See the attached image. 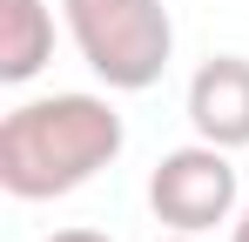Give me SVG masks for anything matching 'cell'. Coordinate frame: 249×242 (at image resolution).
I'll list each match as a JSON object with an SVG mask.
<instances>
[{"label":"cell","instance_id":"1","mask_svg":"<svg viewBox=\"0 0 249 242\" xmlns=\"http://www.w3.org/2000/svg\"><path fill=\"white\" fill-rule=\"evenodd\" d=\"M128 128L101 94H41L0 121V189L14 202H54L115 168Z\"/></svg>","mask_w":249,"mask_h":242},{"label":"cell","instance_id":"2","mask_svg":"<svg viewBox=\"0 0 249 242\" xmlns=\"http://www.w3.org/2000/svg\"><path fill=\"white\" fill-rule=\"evenodd\" d=\"M61 20L94 81H108L115 94L155 87L175 54V20L162 0H61Z\"/></svg>","mask_w":249,"mask_h":242},{"label":"cell","instance_id":"6","mask_svg":"<svg viewBox=\"0 0 249 242\" xmlns=\"http://www.w3.org/2000/svg\"><path fill=\"white\" fill-rule=\"evenodd\" d=\"M47 242H115V236H101V229H54Z\"/></svg>","mask_w":249,"mask_h":242},{"label":"cell","instance_id":"7","mask_svg":"<svg viewBox=\"0 0 249 242\" xmlns=\"http://www.w3.org/2000/svg\"><path fill=\"white\" fill-rule=\"evenodd\" d=\"M229 242H249V195H243V208H236V222H229Z\"/></svg>","mask_w":249,"mask_h":242},{"label":"cell","instance_id":"8","mask_svg":"<svg viewBox=\"0 0 249 242\" xmlns=\"http://www.w3.org/2000/svg\"><path fill=\"white\" fill-rule=\"evenodd\" d=\"M162 242H202V236H182V229H168V236H162Z\"/></svg>","mask_w":249,"mask_h":242},{"label":"cell","instance_id":"5","mask_svg":"<svg viewBox=\"0 0 249 242\" xmlns=\"http://www.w3.org/2000/svg\"><path fill=\"white\" fill-rule=\"evenodd\" d=\"M54 61V7L47 0H0V81H34Z\"/></svg>","mask_w":249,"mask_h":242},{"label":"cell","instance_id":"4","mask_svg":"<svg viewBox=\"0 0 249 242\" xmlns=\"http://www.w3.org/2000/svg\"><path fill=\"white\" fill-rule=\"evenodd\" d=\"M189 128L215 148H249V61L243 54H209L189 81Z\"/></svg>","mask_w":249,"mask_h":242},{"label":"cell","instance_id":"3","mask_svg":"<svg viewBox=\"0 0 249 242\" xmlns=\"http://www.w3.org/2000/svg\"><path fill=\"white\" fill-rule=\"evenodd\" d=\"M148 208L162 229L182 236H209L222 222H236L243 208V182H236V161L215 141H189V148H168L148 175Z\"/></svg>","mask_w":249,"mask_h":242}]
</instances>
